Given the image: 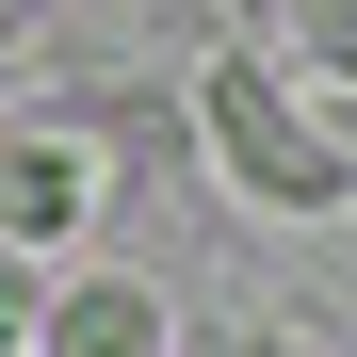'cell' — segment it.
<instances>
[{
  "label": "cell",
  "mask_w": 357,
  "mask_h": 357,
  "mask_svg": "<svg viewBox=\"0 0 357 357\" xmlns=\"http://www.w3.org/2000/svg\"><path fill=\"white\" fill-rule=\"evenodd\" d=\"M195 130H211V162H227V195H260V211H341V195H357V146L260 66V49H227V66L195 82Z\"/></svg>",
  "instance_id": "obj_1"
},
{
  "label": "cell",
  "mask_w": 357,
  "mask_h": 357,
  "mask_svg": "<svg viewBox=\"0 0 357 357\" xmlns=\"http://www.w3.org/2000/svg\"><path fill=\"white\" fill-rule=\"evenodd\" d=\"M82 195H98V162H82L66 130H17V162H0V227H17V244H66Z\"/></svg>",
  "instance_id": "obj_3"
},
{
  "label": "cell",
  "mask_w": 357,
  "mask_h": 357,
  "mask_svg": "<svg viewBox=\"0 0 357 357\" xmlns=\"http://www.w3.org/2000/svg\"><path fill=\"white\" fill-rule=\"evenodd\" d=\"M276 33H292V66H309V82L357 98V0H276Z\"/></svg>",
  "instance_id": "obj_4"
},
{
  "label": "cell",
  "mask_w": 357,
  "mask_h": 357,
  "mask_svg": "<svg viewBox=\"0 0 357 357\" xmlns=\"http://www.w3.org/2000/svg\"><path fill=\"white\" fill-rule=\"evenodd\" d=\"M17 357H162V292H146V276H82V292L33 309Z\"/></svg>",
  "instance_id": "obj_2"
}]
</instances>
